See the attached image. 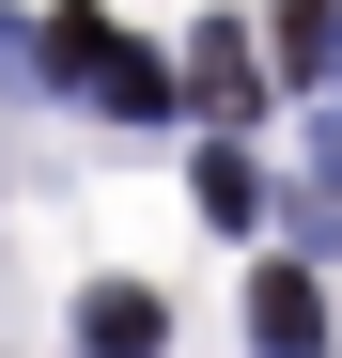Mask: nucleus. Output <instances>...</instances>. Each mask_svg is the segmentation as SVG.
Returning <instances> with one entry per match:
<instances>
[{"mask_svg": "<svg viewBox=\"0 0 342 358\" xmlns=\"http://www.w3.org/2000/svg\"><path fill=\"white\" fill-rule=\"evenodd\" d=\"M31 63H47L63 109H94V125H171V63L140 31H109V0H63V16L31 31Z\"/></svg>", "mask_w": 342, "mask_h": 358, "instance_id": "f257e3e1", "label": "nucleus"}, {"mask_svg": "<svg viewBox=\"0 0 342 358\" xmlns=\"http://www.w3.org/2000/svg\"><path fill=\"white\" fill-rule=\"evenodd\" d=\"M171 109H218V125H249V109H265V47H249L234 16H202V31H187V63H171Z\"/></svg>", "mask_w": 342, "mask_h": 358, "instance_id": "f03ea898", "label": "nucleus"}, {"mask_svg": "<svg viewBox=\"0 0 342 358\" xmlns=\"http://www.w3.org/2000/svg\"><path fill=\"white\" fill-rule=\"evenodd\" d=\"M78 358H171V296L156 280H94L78 296Z\"/></svg>", "mask_w": 342, "mask_h": 358, "instance_id": "7ed1b4c3", "label": "nucleus"}, {"mask_svg": "<svg viewBox=\"0 0 342 358\" xmlns=\"http://www.w3.org/2000/svg\"><path fill=\"white\" fill-rule=\"evenodd\" d=\"M249 343H265V358H327V280H311V265H265V280H249Z\"/></svg>", "mask_w": 342, "mask_h": 358, "instance_id": "20e7f679", "label": "nucleus"}, {"mask_svg": "<svg viewBox=\"0 0 342 358\" xmlns=\"http://www.w3.org/2000/svg\"><path fill=\"white\" fill-rule=\"evenodd\" d=\"M187 187H202V218H218V234H249V218H265V156H249V141H202Z\"/></svg>", "mask_w": 342, "mask_h": 358, "instance_id": "39448f33", "label": "nucleus"}, {"mask_svg": "<svg viewBox=\"0 0 342 358\" xmlns=\"http://www.w3.org/2000/svg\"><path fill=\"white\" fill-rule=\"evenodd\" d=\"M327 47H342V0H280V63L327 94Z\"/></svg>", "mask_w": 342, "mask_h": 358, "instance_id": "423d86ee", "label": "nucleus"}, {"mask_svg": "<svg viewBox=\"0 0 342 358\" xmlns=\"http://www.w3.org/2000/svg\"><path fill=\"white\" fill-rule=\"evenodd\" d=\"M327 109H342V47H327Z\"/></svg>", "mask_w": 342, "mask_h": 358, "instance_id": "0eeeda50", "label": "nucleus"}]
</instances>
